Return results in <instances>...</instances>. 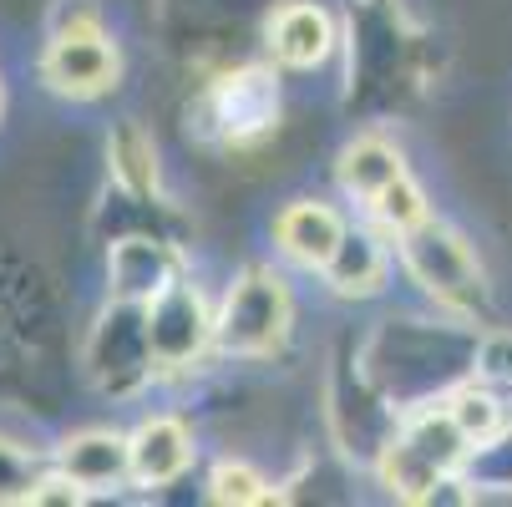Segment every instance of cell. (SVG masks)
<instances>
[{"mask_svg": "<svg viewBox=\"0 0 512 507\" xmlns=\"http://www.w3.org/2000/svg\"><path fill=\"white\" fill-rule=\"evenodd\" d=\"M289 330H295V295L289 279L274 264H249L234 274V284L218 300V330L213 350L234 360H264L284 350Z\"/></svg>", "mask_w": 512, "mask_h": 507, "instance_id": "1", "label": "cell"}, {"mask_svg": "<svg viewBox=\"0 0 512 507\" xmlns=\"http://www.w3.org/2000/svg\"><path fill=\"white\" fill-rule=\"evenodd\" d=\"M396 254H401V269L421 284V295H431L447 315L457 320H472L487 300V284H482V264L472 254V244L447 229L442 219H421L416 229H406L396 239Z\"/></svg>", "mask_w": 512, "mask_h": 507, "instance_id": "2", "label": "cell"}, {"mask_svg": "<svg viewBox=\"0 0 512 507\" xmlns=\"http://www.w3.org/2000/svg\"><path fill=\"white\" fill-rule=\"evenodd\" d=\"M82 366L92 376V386L112 401H132L142 386L158 376V360H153V340H148V305H132V300H112L82 350Z\"/></svg>", "mask_w": 512, "mask_h": 507, "instance_id": "3", "label": "cell"}, {"mask_svg": "<svg viewBox=\"0 0 512 507\" xmlns=\"http://www.w3.org/2000/svg\"><path fill=\"white\" fill-rule=\"evenodd\" d=\"M279 122V77L264 66H239L224 71L203 97H198V132L229 148H249V142L269 137Z\"/></svg>", "mask_w": 512, "mask_h": 507, "instance_id": "4", "label": "cell"}, {"mask_svg": "<svg viewBox=\"0 0 512 507\" xmlns=\"http://www.w3.org/2000/svg\"><path fill=\"white\" fill-rule=\"evenodd\" d=\"M213 330H218V310H208L203 289L193 279L168 284L163 295L148 305V340H153V360L158 376H183L213 350Z\"/></svg>", "mask_w": 512, "mask_h": 507, "instance_id": "5", "label": "cell"}, {"mask_svg": "<svg viewBox=\"0 0 512 507\" xmlns=\"http://www.w3.org/2000/svg\"><path fill=\"white\" fill-rule=\"evenodd\" d=\"M36 71L56 97L97 102L122 82V51L107 36H51Z\"/></svg>", "mask_w": 512, "mask_h": 507, "instance_id": "6", "label": "cell"}, {"mask_svg": "<svg viewBox=\"0 0 512 507\" xmlns=\"http://www.w3.org/2000/svg\"><path fill=\"white\" fill-rule=\"evenodd\" d=\"M51 467L66 472L87 497L117 492V487L132 482V437H122V431H107V426L71 431V437L56 447Z\"/></svg>", "mask_w": 512, "mask_h": 507, "instance_id": "7", "label": "cell"}, {"mask_svg": "<svg viewBox=\"0 0 512 507\" xmlns=\"http://www.w3.org/2000/svg\"><path fill=\"white\" fill-rule=\"evenodd\" d=\"M183 279V254L163 239L148 234H127L112 244L107 254V289L112 300H132V305H153L168 284Z\"/></svg>", "mask_w": 512, "mask_h": 507, "instance_id": "8", "label": "cell"}, {"mask_svg": "<svg viewBox=\"0 0 512 507\" xmlns=\"http://www.w3.org/2000/svg\"><path fill=\"white\" fill-rule=\"evenodd\" d=\"M345 219H340V208L320 203V198H295V203H284L274 213V249L284 264H295V269H310L320 274L335 254V244L345 239Z\"/></svg>", "mask_w": 512, "mask_h": 507, "instance_id": "9", "label": "cell"}, {"mask_svg": "<svg viewBox=\"0 0 512 507\" xmlns=\"http://www.w3.org/2000/svg\"><path fill=\"white\" fill-rule=\"evenodd\" d=\"M335 51V21L315 0H289L269 21V56L289 71H315Z\"/></svg>", "mask_w": 512, "mask_h": 507, "instance_id": "10", "label": "cell"}, {"mask_svg": "<svg viewBox=\"0 0 512 507\" xmlns=\"http://www.w3.org/2000/svg\"><path fill=\"white\" fill-rule=\"evenodd\" d=\"M132 482L137 487H173L193 467V431L178 416H148L132 431Z\"/></svg>", "mask_w": 512, "mask_h": 507, "instance_id": "11", "label": "cell"}, {"mask_svg": "<svg viewBox=\"0 0 512 507\" xmlns=\"http://www.w3.org/2000/svg\"><path fill=\"white\" fill-rule=\"evenodd\" d=\"M391 274V249H386V234L371 224V229H345V239L335 244L330 264L320 269V279L330 284V295L340 300H371L381 295V284Z\"/></svg>", "mask_w": 512, "mask_h": 507, "instance_id": "12", "label": "cell"}, {"mask_svg": "<svg viewBox=\"0 0 512 507\" xmlns=\"http://www.w3.org/2000/svg\"><path fill=\"white\" fill-rule=\"evenodd\" d=\"M406 173V158H401V148L391 137H381V132H360L355 142H345L340 148V163H335V178H340V188L350 193V198H360V203H371L386 183H396Z\"/></svg>", "mask_w": 512, "mask_h": 507, "instance_id": "13", "label": "cell"}, {"mask_svg": "<svg viewBox=\"0 0 512 507\" xmlns=\"http://www.w3.org/2000/svg\"><path fill=\"white\" fill-rule=\"evenodd\" d=\"M107 168H112V183L137 198V203H153L163 193V163H158V148L153 137L142 132L137 122H117L112 137H107Z\"/></svg>", "mask_w": 512, "mask_h": 507, "instance_id": "14", "label": "cell"}, {"mask_svg": "<svg viewBox=\"0 0 512 507\" xmlns=\"http://www.w3.org/2000/svg\"><path fill=\"white\" fill-rule=\"evenodd\" d=\"M442 401H447V411L457 416V426L467 431L472 447L502 437V431L512 426V411H507V401H502V386H492V381H482V376L457 381Z\"/></svg>", "mask_w": 512, "mask_h": 507, "instance_id": "15", "label": "cell"}, {"mask_svg": "<svg viewBox=\"0 0 512 507\" xmlns=\"http://www.w3.org/2000/svg\"><path fill=\"white\" fill-rule=\"evenodd\" d=\"M365 213H371V224L386 234V239H401L406 229H416L421 219H431V208H426V193L411 173H401L396 183H386L371 203H365Z\"/></svg>", "mask_w": 512, "mask_h": 507, "instance_id": "16", "label": "cell"}, {"mask_svg": "<svg viewBox=\"0 0 512 507\" xmlns=\"http://www.w3.org/2000/svg\"><path fill=\"white\" fill-rule=\"evenodd\" d=\"M269 497H274L269 477L259 467H249V462H234L229 457V462H218L208 472V502H218V507H259Z\"/></svg>", "mask_w": 512, "mask_h": 507, "instance_id": "17", "label": "cell"}, {"mask_svg": "<svg viewBox=\"0 0 512 507\" xmlns=\"http://www.w3.org/2000/svg\"><path fill=\"white\" fill-rule=\"evenodd\" d=\"M46 472H51V467H46L31 447L0 437V507H6V502H31V492L41 487Z\"/></svg>", "mask_w": 512, "mask_h": 507, "instance_id": "18", "label": "cell"}, {"mask_svg": "<svg viewBox=\"0 0 512 507\" xmlns=\"http://www.w3.org/2000/svg\"><path fill=\"white\" fill-rule=\"evenodd\" d=\"M462 472H467L472 487H502V492H512V426L502 431V437L472 447V457H467Z\"/></svg>", "mask_w": 512, "mask_h": 507, "instance_id": "19", "label": "cell"}, {"mask_svg": "<svg viewBox=\"0 0 512 507\" xmlns=\"http://www.w3.org/2000/svg\"><path fill=\"white\" fill-rule=\"evenodd\" d=\"M46 36H107L97 0H56L46 16Z\"/></svg>", "mask_w": 512, "mask_h": 507, "instance_id": "20", "label": "cell"}, {"mask_svg": "<svg viewBox=\"0 0 512 507\" xmlns=\"http://www.w3.org/2000/svg\"><path fill=\"white\" fill-rule=\"evenodd\" d=\"M472 376L492 381V386H512V330H492L477 340L472 350Z\"/></svg>", "mask_w": 512, "mask_h": 507, "instance_id": "21", "label": "cell"}, {"mask_svg": "<svg viewBox=\"0 0 512 507\" xmlns=\"http://www.w3.org/2000/svg\"><path fill=\"white\" fill-rule=\"evenodd\" d=\"M77 502H92V497L71 482L66 472H56V467H51V472L41 477V487L31 492V507H77Z\"/></svg>", "mask_w": 512, "mask_h": 507, "instance_id": "22", "label": "cell"}]
</instances>
